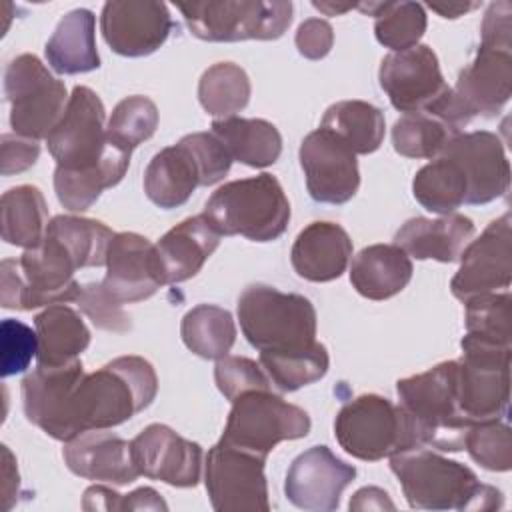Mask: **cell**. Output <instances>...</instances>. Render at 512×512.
I'll return each instance as SVG.
<instances>
[{
	"label": "cell",
	"mask_w": 512,
	"mask_h": 512,
	"mask_svg": "<svg viewBox=\"0 0 512 512\" xmlns=\"http://www.w3.org/2000/svg\"><path fill=\"white\" fill-rule=\"evenodd\" d=\"M402 492L418 510H494L502 508V492L482 484L476 474L426 446H414L390 456Z\"/></svg>",
	"instance_id": "6da1fadb"
},
{
	"label": "cell",
	"mask_w": 512,
	"mask_h": 512,
	"mask_svg": "<svg viewBox=\"0 0 512 512\" xmlns=\"http://www.w3.org/2000/svg\"><path fill=\"white\" fill-rule=\"evenodd\" d=\"M158 376L140 356H118L100 370L82 374L72 400L76 432L108 430L152 404ZM76 434V436H78Z\"/></svg>",
	"instance_id": "7a4b0ae2"
},
{
	"label": "cell",
	"mask_w": 512,
	"mask_h": 512,
	"mask_svg": "<svg viewBox=\"0 0 512 512\" xmlns=\"http://www.w3.org/2000/svg\"><path fill=\"white\" fill-rule=\"evenodd\" d=\"M456 372L458 362L448 360L396 382L400 406L412 424L418 446L440 452L464 450L466 434L474 424L460 410Z\"/></svg>",
	"instance_id": "3957f363"
},
{
	"label": "cell",
	"mask_w": 512,
	"mask_h": 512,
	"mask_svg": "<svg viewBox=\"0 0 512 512\" xmlns=\"http://www.w3.org/2000/svg\"><path fill=\"white\" fill-rule=\"evenodd\" d=\"M78 264L68 248L52 234L26 248L20 258L0 264V304L8 310L76 302L80 284L74 280Z\"/></svg>",
	"instance_id": "277c9868"
},
{
	"label": "cell",
	"mask_w": 512,
	"mask_h": 512,
	"mask_svg": "<svg viewBox=\"0 0 512 512\" xmlns=\"http://www.w3.org/2000/svg\"><path fill=\"white\" fill-rule=\"evenodd\" d=\"M230 166L228 150L212 132H192L152 156L144 170V192L164 210L178 208L198 186L220 182Z\"/></svg>",
	"instance_id": "5b68a950"
},
{
	"label": "cell",
	"mask_w": 512,
	"mask_h": 512,
	"mask_svg": "<svg viewBox=\"0 0 512 512\" xmlns=\"http://www.w3.org/2000/svg\"><path fill=\"white\" fill-rule=\"evenodd\" d=\"M204 218L220 236H244L252 242L280 238L290 220V202L272 174L232 180L206 200Z\"/></svg>",
	"instance_id": "8992f818"
},
{
	"label": "cell",
	"mask_w": 512,
	"mask_h": 512,
	"mask_svg": "<svg viewBox=\"0 0 512 512\" xmlns=\"http://www.w3.org/2000/svg\"><path fill=\"white\" fill-rule=\"evenodd\" d=\"M244 338L260 352H296L316 344V310L302 294L250 284L238 298Z\"/></svg>",
	"instance_id": "52a82bcc"
},
{
	"label": "cell",
	"mask_w": 512,
	"mask_h": 512,
	"mask_svg": "<svg viewBox=\"0 0 512 512\" xmlns=\"http://www.w3.org/2000/svg\"><path fill=\"white\" fill-rule=\"evenodd\" d=\"M334 436L344 452L366 462L418 446L402 406L380 394H362L346 402L334 420Z\"/></svg>",
	"instance_id": "ba28073f"
},
{
	"label": "cell",
	"mask_w": 512,
	"mask_h": 512,
	"mask_svg": "<svg viewBox=\"0 0 512 512\" xmlns=\"http://www.w3.org/2000/svg\"><path fill=\"white\" fill-rule=\"evenodd\" d=\"M188 30L206 42L276 40L292 22L290 0L178 2Z\"/></svg>",
	"instance_id": "9c48e42d"
},
{
	"label": "cell",
	"mask_w": 512,
	"mask_h": 512,
	"mask_svg": "<svg viewBox=\"0 0 512 512\" xmlns=\"http://www.w3.org/2000/svg\"><path fill=\"white\" fill-rule=\"evenodd\" d=\"M310 432V416L272 390H252L232 402L222 442L268 456L282 440L304 438Z\"/></svg>",
	"instance_id": "30bf717a"
},
{
	"label": "cell",
	"mask_w": 512,
	"mask_h": 512,
	"mask_svg": "<svg viewBox=\"0 0 512 512\" xmlns=\"http://www.w3.org/2000/svg\"><path fill=\"white\" fill-rule=\"evenodd\" d=\"M4 92L14 134L36 142L48 138L68 104L64 82L54 78L34 54H20L8 64Z\"/></svg>",
	"instance_id": "8fae6325"
},
{
	"label": "cell",
	"mask_w": 512,
	"mask_h": 512,
	"mask_svg": "<svg viewBox=\"0 0 512 512\" xmlns=\"http://www.w3.org/2000/svg\"><path fill=\"white\" fill-rule=\"evenodd\" d=\"M456 372V392L468 422L502 420L510 404V346L490 344L464 334Z\"/></svg>",
	"instance_id": "7c38bea8"
},
{
	"label": "cell",
	"mask_w": 512,
	"mask_h": 512,
	"mask_svg": "<svg viewBox=\"0 0 512 512\" xmlns=\"http://www.w3.org/2000/svg\"><path fill=\"white\" fill-rule=\"evenodd\" d=\"M264 464V456L218 440L208 450L204 462V484L212 508L218 512H268Z\"/></svg>",
	"instance_id": "4fadbf2b"
},
{
	"label": "cell",
	"mask_w": 512,
	"mask_h": 512,
	"mask_svg": "<svg viewBox=\"0 0 512 512\" xmlns=\"http://www.w3.org/2000/svg\"><path fill=\"white\" fill-rule=\"evenodd\" d=\"M106 110L100 96L88 86H76L64 116L46 138L56 166L66 170L96 168L106 152Z\"/></svg>",
	"instance_id": "5bb4252c"
},
{
	"label": "cell",
	"mask_w": 512,
	"mask_h": 512,
	"mask_svg": "<svg viewBox=\"0 0 512 512\" xmlns=\"http://www.w3.org/2000/svg\"><path fill=\"white\" fill-rule=\"evenodd\" d=\"M512 282V218L510 212L492 220L460 254V268L450 290L460 302L498 292Z\"/></svg>",
	"instance_id": "9a60e30c"
},
{
	"label": "cell",
	"mask_w": 512,
	"mask_h": 512,
	"mask_svg": "<svg viewBox=\"0 0 512 512\" xmlns=\"http://www.w3.org/2000/svg\"><path fill=\"white\" fill-rule=\"evenodd\" d=\"M306 188L314 202L344 204L360 186L356 154L330 130L310 132L298 150Z\"/></svg>",
	"instance_id": "2e32d148"
},
{
	"label": "cell",
	"mask_w": 512,
	"mask_h": 512,
	"mask_svg": "<svg viewBox=\"0 0 512 512\" xmlns=\"http://www.w3.org/2000/svg\"><path fill=\"white\" fill-rule=\"evenodd\" d=\"M82 374L84 368L80 360L32 370L22 380V406L28 422L54 440H72L78 434L72 418V400Z\"/></svg>",
	"instance_id": "e0dca14e"
},
{
	"label": "cell",
	"mask_w": 512,
	"mask_h": 512,
	"mask_svg": "<svg viewBox=\"0 0 512 512\" xmlns=\"http://www.w3.org/2000/svg\"><path fill=\"white\" fill-rule=\"evenodd\" d=\"M378 80L390 104L404 114L430 108L450 88L440 72L438 56L426 44L386 54Z\"/></svg>",
	"instance_id": "ac0fdd59"
},
{
	"label": "cell",
	"mask_w": 512,
	"mask_h": 512,
	"mask_svg": "<svg viewBox=\"0 0 512 512\" xmlns=\"http://www.w3.org/2000/svg\"><path fill=\"white\" fill-rule=\"evenodd\" d=\"M172 28L168 6L156 0H110L100 16L106 44L112 52L128 58L156 52L168 40Z\"/></svg>",
	"instance_id": "d6986e66"
},
{
	"label": "cell",
	"mask_w": 512,
	"mask_h": 512,
	"mask_svg": "<svg viewBox=\"0 0 512 512\" xmlns=\"http://www.w3.org/2000/svg\"><path fill=\"white\" fill-rule=\"evenodd\" d=\"M466 180V204H488L508 192L510 162L502 140L486 130L458 134L442 150Z\"/></svg>",
	"instance_id": "ffe728a7"
},
{
	"label": "cell",
	"mask_w": 512,
	"mask_h": 512,
	"mask_svg": "<svg viewBox=\"0 0 512 512\" xmlns=\"http://www.w3.org/2000/svg\"><path fill=\"white\" fill-rule=\"evenodd\" d=\"M356 478V468L340 460L328 446H312L288 468L284 492L300 510L332 512L340 506L344 488Z\"/></svg>",
	"instance_id": "44dd1931"
},
{
	"label": "cell",
	"mask_w": 512,
	"mask_h": 512,
	"mask_svg": "<svg viewBox=\"0 0 512 512\" xmlns=\"http://www.w3.org/2000/svg\"><path fill=\"white\" fill-rule=\"evenodd\" d=\"M512 94V48L480 44L460 70L452 98L464 118L494 116Z\"/></svg>",
	"instance_id": "7402d4cb"
},
{
	"label": "cell",
	"mask_w": 512,
	"mask_h": 512,
	"mask_svg": "<svg viewBox=\"0 0 512 512\" xmlns=\"http://www.w3.org/2000/svg\"><path fill=\"white\" fill-rule=\"evenodd\" d=\"M130 444L140 476L144 474L176 488H192L200 482L202 446L182 438L170 426L150 424Z\"/></svg>",
	"instance_id": "603a6c76"
},
{
	"label": "cell",
	"mask_w": 512,
	"mask_h": 512,
	"mask_svg": "<svg viewBox=\"0 0 512 512\" xmlns=\"http://www.w3.org/2000/svg\"><path fill=\"white\" fill-rule=\"evenodd\" d=\"M102 286L120 304L140 302L156 294L164 282L154 244L136 232L114 234L106 254Z\"/></svg>",
	"instance_id": "cb8c5ba5"
},
{
	"label": "cell",
	"mask_w": 512,
	"mask_h": 512,
	"mask_svg": "<svg viewBox=\"0 0 512 512\" xmlns=\"http://www.w3.org/2000/svg\"><path fill=\"white\" fill-rule=\"evenodd\" d=\"M68 470L80 478L126 486L140 476L132 456V444L114 432L86 430L62 448Z\"/></svg>",
	"instance_id": "d4e9b609"
},
{
	"label": "cell",
	"mask_w": 512,
	"mask_h": 512,
	"mask_svg": "<svg viewBox=\"0 0 512 512\" xmlns=\"http://www.w3.org/2000/svg\"><path fill=\"white\" fill-rule=\"evenodd\" d=\"M220 244V234L204 218L190 216L170 228L156 244V258L164 284H178L196 276Z\"/></svg>",
	"instance_id": "484cf974"
},
{
	"label": "cell",
	"mask_w": 512,
	"mask_h": 512,
	"mask_svg": "<svg viewBox=\"0 0 512 512\" xmlns=\"http://www.w3.org/2000/svg\"><path fill=\"white\" fill-rule=\"evenodd\" d=\"M352 256L348 232L334 222H312L296 236L290 262L294 272L310 282H330L342 276Z\"/></svg>",
	"instance_id": "4316f807"
},
{
	"label": "cell",
	"mask_w": 512,
	"mask_h": 512,
	"mask_svg": "<svg viewBox=\"0 0 512 512\" xmlns=\"http://www.w3.org/2000/svg\"><path fill=\"white\" fill-rule=\"evenodd\" d=\"M474 222L464 214L440 218L416 216L406 220L394 236V244L416 260L456 262L474 236Z\"/></svg>",
	"instance_id": "83f0119b"
},
{
	"label": "cell",
	"mask_w": 512,
	"mask_h": 512,
	"mask_svg": "<svg viewBox=\"0 0 512 512\" xmlns=\"http://www.w3.org/2000/svg\"><path fill=\"white\" fill-rule=\"evenodd\" d=\"M412 278L410 256L396 244L362 248L350 266V282L368 300H386L406 288Z\"/></svg>",
	"instance_id": "f1b7e54d"
},
{
	"label": "cell",
	"mask_w": 512,
	"mask_h": 512,
	"mask_svg": "<svg viewBox=\"0 0 512 512\" xmlns=\"http://www.w3.org/2000/svg\"><path fill=\"white\" fill-rule=\"evenodd\" d=\"M130 156L132 152L108 140L104 158L96 168L66 170L56 166L54 190H56L58 202L70 212L88 210L106 188L116 186L124 178L130 164Z\"/></svg>",
	"instance_id": "f546056e"
},
{
	"label": "cell",
	"mask_w": 512,
	"mask_h": 512,
	"mask_svg": "<svg viewBox=\"0 0 512 512\" xmlns=\"http://www.w3.org/2000/svg\"><path fill=\"white\" fill-rule=\"evenodd\" d=\"M94 22V14L86 8H76L60 18L44 48L46 60L54 72L84 74L100 68Z\"/></svg>",
	"instance_id": "4dcf8cb0"
},
{
	"label": "cell",
	"mask_w": 512,
	"mask_h": 512,
	"mask_svg": "<svg viewBox=\"0 0 512 512\" xmlns=\"http://www.w3.org/2000/svg\"><path fill=\"white\" fill-rule=\"evenodd\" d=\"M38 366H64L88 348L90 330L76 310L66 304L46 306L34 318Z\"/></svg>",
	"instance_id": "1f68e13d"
},
{
	"label": "cell",
	"mask_w": 512,
	"mask_h": 512,
	"mask_svg": "<svg viewBox=\"0 0 512 512\" xmlns=\"http://www.w3.org/2000/svg\"><path fill=\"white\" fill-rule=\"evenodd\" d=\"M212 134L222 142L232 160L250 168L272 166L282 152L278 128L262 118H220L212 122Z\"/></svg>",
	"instance_id": "d6a6232c"
},
{
	"label": "cell",
	"mask_w": 512,
	"mask_h": 512,
	"mask_svg": "<svg viewBox=\"0 0 512 512\" xmlns=\"http://www.w3.org/2000/svg\"><path fill=\"white\" fill-rule=\"evenodd\" d=\"M320 128L336 134L354 154L376 152L384 140V114L364 100H342L332 104L322 118Z\"/></svg>",
	"instance_id": "836d02e7"
},
{
	"label": "cell",
	"mask_w": 512,
	"mask_h": 512,
	"mask_svg": "<svg viewBox=\"0 0 512 512\" xmlns=\"http://www.w3.org/2000/svg\"><path fill=\"white\" fill-rule=\"evenodd\" d=\"M2 240L12 246H36L48 226V206L36 186L22 184L10 188L0 200Z\"/></svg>",
	"instance_id": "e575fe53"
},
{
	"label": "cell",
	"mask_w": 512,
	"mask_h": 512,
	"mask_svg": "<svg viewBox=\"0 0 512 512\" xmlns=\"http://www.w3.org/2000/svg\"><path fill=\"white\" fill-rule=\"evenodd\" d=\"M180 336L186 348L196 356L206 360H220L228 356L236 342L234 318L220 306L198 304L184 314Z\"/></svg>",
	"instance_id": "d590c367"
},
{
	"label": "cell",
	"mask_w": 512,
	"mask_h": 512,
	"mask_svg": "<svg viewBox=\"0 0 512 512\" xmlns=\"http://www.w3.org/2000/svg\"><path fill=\"white\" fill-rule=\"evenodd\" d=\"M356 8L376 18V40L392 52L416 46L426 32V12L418 2H360Z\"/></svg>",
	"instance_id": "8d00e7d4"
},
{
	"label": "cell",
	"mask_w": 512,
	"mask_h": 512,
	"mask_svg": "<svg viewBox=\"0 0 512 512\" xmlns=\"http://www.w3.org/2000/svg\"><path fill=\"white\" fill-rule=\"evenodd\" d=\"M412 194L434 214H454L456 208L466 204V180L450 158L438 156L416 172Z\"/></svg>",
	"instance_id": "74e56055"
},
{
	"label": "cell",
	"mask_w": 512,
	"mask_h": 512,
	"mask_svg": "<svg viewBox=\"0 0 512 512\" xmlns=\"http://www.w3.org/2000/svg\"><path fill=\"white\" fill-rule=\"evenodd\" d=\"M460 130L432 112H408L394 122L392 144L406 158H438Z\"/></svg>",
	"instance_id": "f35d334b"
},
{
	"label": "cell",
	"mask_w": 512,
	"mask_h": 512,
	"mask_svg": "<svg viewBox=\"0 0 512 512\" xmlns=\"http://www.w3.org/2000/svg\"><path fill=\"white\" fill-rule=\"evenodd\" d=\"M250 78L234 62H218L204 70L198 82V100L202 108L220 118H230L244 110L250 100Z\"/></svg>",
	"instance_id": "ab89813d"
},
{
	"label": "cell",
	"mask_w": 512,
	"mask_h": 512,
	"mask_svg": "<svg viewBox=\"0 0 512 512\" xmlns=\"http://www.w3.org/2000/svg\"><path fill=\"white\" fill-rule=\"evenodd\" d=\"M46 232L56 236L68 248L78 268H94L106 264L108 246L114 238V232L104 222L68 214L54 216L48 222Z\"/></svg>",
	"instance_id": "60d3db41"
},
{
	"label": "cell",
	"mask_w": 512,
	"mask_h": 512,
	"mask_svg": "<svg viewBox=\"0 0 512 512\" xmlns=\"http://www.w3.org/2000/svg\"><path fill=\"white\" fill-rule=\"evenodd\" d=\"M260 366L268 374L274 388L280 392H294L324 378L330 358L326 346L316 342L310 348L296 352H260Z\"/></svg>",
	"instance_id": "b9f144b4"
},
{
	"label": "cell",
	"mask_w": 512,
	"mask_h": 512,
	"mask_svg": "<svg viewBox=\"0 0 512 512\" xmlns=\"http://www.w3.org/2000/svg\"><path fill=\"white\" fill-rule=\"evenodd\" d=\"M466 306V336L490 342V344H500V346H510L512 338V296L510 292H490L476 296L468 302Z\"/></svg>",
	"instance_id": "7bdbcfd3"
},
{
	"label": "cell",
	"mask_w": 512,
	"mask_h": 512,
	"mask_svg": "<svg viewBox=\"0 0 512 512\" xmlns=\"http://www.w3.org/2000/svg\"><path fill=\"white\" fill-rule=\"evenodd\" d=\"M158 128V108L148 96H128L116 104L106 126L112 144L132 152Z\"/></svg>",
	"instance_id": "ee69618b"
},
{
	"label": "cell",
	"mask_w": 512,
	"mask_h": 512,
	"mask_svg": "<svg viewBox=\"0 0 512 512\" xmlns=\"http://www.w3.org/2000/svg\"><path fill=\"white\" fill-rule=\"evenodd\" d=\"M464 450L476 464L490 472L512 468V432L502 420L474 424L466 434Z\"/></svg>",
	"instance_id": "f6af8a7d"
},
{
	"label": "cell",
	"mask_w": 512,
	"mask_h": 512,
	"mask_svg": "<svg viewBox=\"0 0 512 512\" xmlns=\"http://www.w3.org/2000/svg\"><path fill=\"white\" fill-rule=\"evenodd\" d=\"M214 380L218 390L230 402L252 390H272V382L264 368L244 356H224L216 360Z\"/></svg>",
	"instance_id": "bcb514c9"
},
{
	"label": "cell",
	"mask_w": 512,
	"mask_h": 512,
	"mask_svg": "<svg viewBox=\"0 0 512 512\" xmlns=\"http://www.w3.org/2000/svg\"><path fill=\"white\" fill-rule=\"evenodd\" d=\"M76 302L80 310L92 320V324L100 330L122 334L132 328L130 316L124 312L122 304L106 292L102 282L84 284Z\"/></svg>",
	"instance_id": "7dc6e473"
},
{
	"label": "cell",
	"mask_w": 512,
	"mask_h": 512,
	"mask_svg": "<svg viewBox=\"0 0 512 512\" xmlns=\"http://www.w3.org/2000/svg\"><path fill=\"white\" fill-rule=\"evenodd\" d=\"M0 342H2V376H12L24 372L32 358L38 352V338L36 330L32 332L30 326L6 318L2 320L0 328Z\"/></svg>",
	"instance_id": "c3c4849f"
},
{
	"label": "cell",
	"mask_w": 512,
	"mask_h": 512,
	"mask_svg": "<svg viewBox=\"0 0 512 512\" xmlns=\"http://www.w3.org/2000/svg\"><path fill=\"white\" fill-rule=\"evenodd\" d=\"M40 156V146L36 140L24 138L20 134H2L0 140V158H2V174H18L34 166Z\"/></svg>",
	"instance_id": "681fc988"
},
{
	"label": "cell",
	"mask_w": 512,
	"mask_h": 512,
	"mask_svg": "<svg viewBox=\"0 0 512 512\" xmlns=\"http://www.w3.org/2000/svg\"><path fill=\"white\" fill-rule=\"evenodd\" d=\"M294 40H296L298 52L304 58L320 60L330 52V48L334 44V32L326 20L308 18L298 26Z\"/></svg>",
	"instance_id": "f907efd6"
},
{
	"label": "cell",
	"mask_w": 512,
	"mask_h": 512,
	"mask_svg": "<svg viewBox=\"0 0 512 512\" xmlns=\"http://www.w3.org/2000/svg\"><path fill=\"white\" fill-rule=\"evenodd\" d=\"M510 2H492L482 22V44L512 48V24Z\"/></svg>",
	"instance_id": "816d5d0a"
},
{
	"label": "cell",
	"mask_w": 512,
	"mask_h": 512,
	"mask_svg": "<svg viewBox=\"0 0 512 512\" xmlns=\"http://www.w3.org/2000/svg\"><path fill=\"white\" fill-rule=\"evenodd\" d=\"M118 510H168V506L154 488L142 486L130 494H120Z\"/></svg>",
	"instance_id": "f5cc1de1"
},
{
	"label": "cell",
	"mask_w": 512,
	"mask_h": 512,
	"mask_svg": "<svg viewBox=\"0 0 512 512\" xmlns=\"http://www.w3.org/2000/svg\"><path fill=\"white\" fill-rule=\"evenodd\" d=\"M118 498L120 494L116 490L96 484L84 492L82 508L84 510H118Z\"/></svg>",
	"instance_id": "db71d44e"
},
{
	"label": "cell",
	"mask_w": 512,
	"mask_h": 512,
	"mask_svg": "<svg viewBox=\"0 0 512 512\" xmlns=\"http://www.w3.org/2000/svg\"><path fill=\"white\" fill-rule=\"evenodd\" d=\"M394 510V504L390 502L388 494L376 486H368V488H360L352 500H350V510Z\"/></svg>",
	"instance_id": "11a10c76"
},
{
	"label": "cell",
	"mask_w": 512,
	"mask_h": 512,
	"mask_svg": "<svg viewBox=\"0 0 512 512\" xmlns=\"http://www.w3.org/2000/svg\"><path fill=\"white\" fill-rule=\"evenodd\" d=\"M2 478H4V498L18 494V470L14 466V456L8 446H2Z\"/></svg>",
	"instance_id": "9f6ffc18"
},
{
	"label": "cell",
	"mask_w": 512,
	"mask_h": 512,
	"mask_svg": "<svg viewBox=\"0 0 512 512\" xmlns=\"http://www.w3.org/2000/svg\"><path fill=\"white\" fill-rule=\"evenodd\" d=\"M434 12H438L442 18H458V16H462V14H466L468 10H472V8H476L478 4L474 2V4H462V2H448V4H428Z\"/></svg>",
	"instance_id": "6f0895ef"
},
{
	"label": "cell",
	"mask_w": 512,
	"mask_h": 512,
	"mask_svg": "<svg viewBox=\"0 0 512 512\" xmlns=\"http://www.w3.org/2000/svg\"><path fill=\"white\" fill-rule=\"evenodd\" d=\"M312 4H314V8H318L320 12H324L326 16H338V14H344V12H348V10H352V8L358 6V4H350V2L338 4V2H332V0H322V2L314 0Z\"/></svg>",
	"instance_id": "680465c9"
}]
</instances>
